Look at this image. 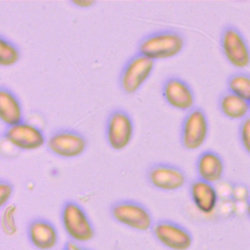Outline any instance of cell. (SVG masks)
I'll list each match as a JSON object with an SVG mask.
<instances>
[{
	"instance_id": "1",
	"label": "cell",
	"mask_w": 250,
	"mask_h": 250,
	"mask_svg": "<svg viewBox=\"0 0 250 250\" xmlns=\"http://www.w3.org/2000/svg\"><path fill=\"white\" fill-rule=\"evenodd\" d=\"M185 34L176 28H161L146 33L137 44V53L154 62L180 55L186 47Z\"/></svg>"
},
{
	"instance_id": "2",
	"label": "cell",
	"mask_w": 250,
	"mask_h": 250,
	"mask_svg": "<svg viewBox=\"0 0 250 250\" xmlns=\"http://www.w3.org/2000/svg\"><path fill=\"white\" fill-rule=\"evenodd\" d=\"M60 221L68 239L78 244L91 241L96 235V229L85 208L73 199L62 202Z\"/></svg>"
},
{
	"instance_id": "3",
	"label": "cell",
	"mask_w": 250,
	"mask_h": 250,
	"mask_svg": "<svg viewBox=\"0 0 250 250\" xmlns=\"http://www.w3.org/2000/svg\"><path fill=\"white\" fill-rule=\"evenodd\" d=\"M110 218L117 224L136 231H150L154 219L149 208L135 199H118L109 208Z\"/></svg>"
},
{
	"instance_id": "4",
	"label": "cell",
	"mask_w": 250,
	"mask_h": 250,
	"mask_svg": "<svg viewBox=\"0 0 250 250\" xmlns=\"http://www.w3.org/2000/svg\"><path fill=\"white\" fill-rule=\"evenodd\" d=\"M45 147L52 155L62 159L81 156L88 148V139L73 128H58L50 132Z\"/></svg>"
},
{
	"instance_id": "5",
	"label": "cell",
	"mask_w": 250,
	"mask_h": 250,
	"mask_svg": "<svg viewBox=\"0 0 250 250\" xmlns=\"http://www.w3.org/2000/svg\"><path fill=\"white\" fill-rule=\"evenodd\" d=\"M156 62L141 55H132L122 65L117 83L120 91L127 96L135 95L151 76Z\"/></svg>"
},
{
	"instance_id": "6",
	"label": "cell",
	"mask_w": 250,
	"mask_h": 250,
	"mask_svg": "<svg viewBox=\"0 0 250 250\" xmlns=\"http://www.w3.org/2000/svg\"><path fill=\"white\" fill-rule=\"evenodd\" d=\"M135 123L131 114L121 107L111 109L104 123V137L107 146L115 150L125 149L132 142Z\"/></svg>"
},
{
	"instance_id": "7",
	"label": "cell",
	"mask_w": 250,
	"mask_h": 250,
	"mask_svg": "<svg viewBox=\"0 0 250 250\" xmlns=\"http://www.w3.org/2000/svg\"><path fill=\"white\" fill-rule=\"evenodd\" d=\"M209 121L201 107L194 106L186 112L179 131V142L186 150L193 151L200 148L207 140Z\"/></svg>"
},
{
	"instance_id": "8",
	"label": "cell",
	"mask_w": 250,
	"mask_h": 250,
	"mask_svg": "<svg viewBox=\"0 0 250 250\" xmlns=\"http://www.w3.org/2000/svg\"><path fill=\"white\" fill-rule=\"evenodd\" d=\"M146 183L159 191H177L188 184L185 170L170 162H154L146 170Z\"/></svg>"
},
{
	"instance_id": "9",
	"label": "cell",
	"mask_w": 250,
	"mask_h": 250,
	"mask_svg": "<svg viewBox=\"0 0 250 250\" xmlns=\"http://www.w3.org/2000/svg\"><path fill=\"white\" fill-rule=\"evenodd\" d=\"M150 232L161 246L169 250H188L193 243L190 230L170 219L156 220Z\"/></svg>"
},
{
	"instance_id": "10",
	"label": "cell",
	"mask_w": 250,
	"mask_h": 250,
	"mask_svg": "<svg viewBox=\"0 0 250 250\" xmlns=\"http://www.w3.org/2000/svg\"><path fill=\"white\" fill-rule=\"evenodd\" d=\"M1 137L16 148L23 151L36 150L44 146L47 141L43 130L26 120L4 127Z\"/></svg>"
},
{
	"instance_id": "11",
	"label": "cell",
	"mask_w": 250,
	"mask_h": 250,
	"mask_svg": "<svg viewBox=\"0 0 250 250\" xmlns=\"http://www.w3.org/2000/svg\"><path fill=\"white\" fill-rule=\"evenodd\" d=\"M161 96L164 102L176 110L188 112L195 106L193 89L179 75H169L163 80Z\"/></svg>"
},
{
	"instance_id": "12",
	"label": "cell",
	"mask_w": 250,
	"mask_h": 250,
	"mask_svg": "<svg viewBox=\"0 0 250 250\" xmlns=\"http://www.w3.org/2000/svg\"><path fill=\"white\" fill-rule=\"evenodd\" d=\"M26 237L36 250H53L59 243L60 235L55 224L44 217H35L26 225Z\"/></svg>"
},
{
	"instance_id": "13",
	"label": "cell",
	"mask_w": 250,
	"mask_h": 250,
	"mask_svg": "<svg viewBox=\"0 0 250 250\" xmlns=\"http://www.w3.org/2000/svg\"><path fill=\"white\" fill-rule=\"evenodd\" d=\"M221 48L228 62L237 68L250 63V52L242 35L234 28H226L221 36Z\"/></svg>"
},
{
	"instance_id": "14",
	"label": "cell",
	"mask_w": 250,
	"mask_h": 250,
	"mask_svg": "<svg viewBox=\"0 0 250 250\" xmlns=\"http://www.w3.org/2000/svg\"><path fill=\"white\" fill-rule=\"evenodd\" d=\"M188 193L193 205L203 214H211L218 205L219 192L217 188L199 178L189 183Z\"/></svg>"
},
{
	"instance_id": "15",
	"label": "cell",
	"mask_w": 250,
	"mask_h": 250,
	"mask_svg": "<svg viewBox=\"0 0 250 250\" xmlns=\"http://www.w3.org/2000/svg\"><path fill=\"white\" fill-rule=\"evenodd\" d=\"M0 119L5 127L25 121L23 106L19 96L9 87H0Z\"/></svg>"
},
{
	"instance_id": "16",
	"label": "cell",
	"mask_w": 250,
	"mask_h": 250,
	"mask_svg": "<svg viewBox=\"0 0 250 250\" xmlns=\"http://www.w3.org/2000/svg\"><path fill=\"white\" fill-rule=\"evenodd\" d=\"M195 171L197 178L213 185L217 184L224 176V161L217 152L213 150H205L196 158Z\"/></svg>"
},
{
	"instance_id": "17",
	"label": "cell",
	"mask_w": 250,
	"mask_h": 250,
	"mask_svg": "<svg viewBox=\"0 0 250 250\" xmlns=\"http://www.w3.org/2000/svg\"><path fill=\"white\" fill-rule=\"evenodd\" d=\"M219 107L226 117L232 120L242 119L250 111L248 102L229 92L220 98Z\"/></svg>"
},
{
	"instance_id": "18",
	"label": "cell",
	"mask_w": 250,
	"mask_h": 250,
	"mask_svg": "<svg viewBox=\"0 0 250 250\" xmlns=\"http://www.w3.org/2000/svg\"><path fill=\"white\" fill-rule=\"evenodd\" d=\"M21 59V51L18 44L5 35H0V65L10 67Z\"/></svg>"
},
{
	"instance_id": "19",
	"label": "cell",
	"mask_w": 250,
	"mask_h": 250,
	"mask_svg": "<svg viewBox=\"0 0 250 250\" xmlns=\"http://www.w3.org/2000/svg\"><path fill=\"white\" fill-rule=\"evenodd\" d=\"M228 88L229 93L250 102V76L245 74H235L229 79Z\"/></svg>"
},
{
	"instance_id": "20",
	"label": "cell",
	"mask_w": 250,
	"mask_h": 250,
	"mask_svg": "<svg viewBox=\"0 0 250 250\" xmlns=\"http://www.w3.org/2000/svg\"><path fill=\"white\" fill-rule=\"evenodd\" d=\"M15 192L14 184L8 180L1 178L0 180V207L3 209L6 205L9 204Z\"/></svg>"
},
{
	"instance_id": "21",
	"label": "cell",
	"mask_w": 250,
	"mask_h": 250,
	"mask_svg": "<svg viewBox=\"0 0 250 250\" xmlns=\"http://www.w3.org/2000/svg\"><path fill=\"white\" fill-rule=\"evenodd\" d=\"M239 135L243 147L250 154V117H246L241 123Z\"/></svg>"
},
{
	"instance_id": "22",
	"label": "cell",
	"mask_w": 250,
	"mask_h": 250,
	"mask_svg": "<svg viewBox=\"0 0 250 250\" xmlns=\"http://www.w3.org/2000/svg\"><path fill=\"white\" fill-rule=\"evenodd\" d=\"M231 196L233 197L234 200H236L238 202H244L248 198V190L245 187L237 186L232 188Z\"/></svg>"
},
{
	"instance_id": "23",
	"label": "cell",
	"mask_w": 250,
	"mask_h": 250,
	"mask_svg": "<svg viewBox=\"0 0 250 250\" xmlns=\"http://www.w3.org/2000/svg\"><path fill=\"white\" fill-rule=\"evenodd\" d=\"M69 4L79 9H90L94 7L97 4V2L93 0H71Z\"/></svg>"
},
{
	"instance_id": "24",
	"label": "cell",
	"mask_w": 250,
	"mask_h": 250,
	"mask_svg": "<svg viewBox=\"0 0 250 250\" xmlns=\"http://www.w3.org/2000/svg\"><path fill=\"white\" fill-rule=\"evenodd\" d=\"M62 250H90V249H88L87 247H84L83 244H78L68 240L67 242L64 243Z\"/></svg>"
},
{
	"instance_id": "25",
	"label": "cell",
	"mask_w": 250,
	"mask_h": 250,
	"mask_svg": "<svg viewBox=\"0 0 250 250\" xmlns=\"http://www.w3.org/2000/svg\"><path fill=\"white\" fill-rule=\"evenodd\" d=\"M246 214H247L248 218L250 219V202L248 203V205H247V207H246Z\"/></svg>"
},
{
	"instance_id": "26",
	"label": "cell",
	"mask_w": 250,
	"mask_h": 250,
	"mask_svg": "<svg viewBox=\"0 0 250 250\" xmlns=\"http://www.w3.org/2000/svg\"><path fill=\"white\" fill-rule=\"evenodd\" d=\"M249 106H250V102H249Z\"/></svg>"
}]
</instances>
